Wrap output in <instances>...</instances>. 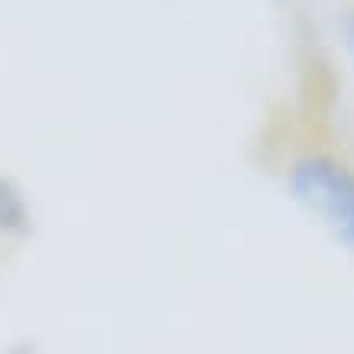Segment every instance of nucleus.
Masks as SVG:
<instances>
[{
  "instance_id": "obj_1",
  "label": "nucleus",
  "mask_w": 354,
  "mask_h": 354,
  "mask_svg": "<svg viewBox=\"0 0 354 354\" xmlns=\"http://www.w3.org/2000/svg\"><path fill=\"white\" fill-rule=\"evenodd\" d=\"M292 189L335 234L354 247V172L332 160H306L292 172Z\"/></svg>"
},
{
  "instance_id": "obj_2",
  "label": "nucleus",
  "mask_w": 354,
  "mask_h": 354,
  "mask_svg": "<svg viewBox=\"0 0 354 354\" xmlns=\"http://www.w3.org/2000/svg\"><path fill=\"white\" fill-rule=\"evenodd\" d=\"M26 221V208H23V198L17 195V189H10L7 183H0V231H13V227H23Z\"/></svg>"
}]
</instances>
